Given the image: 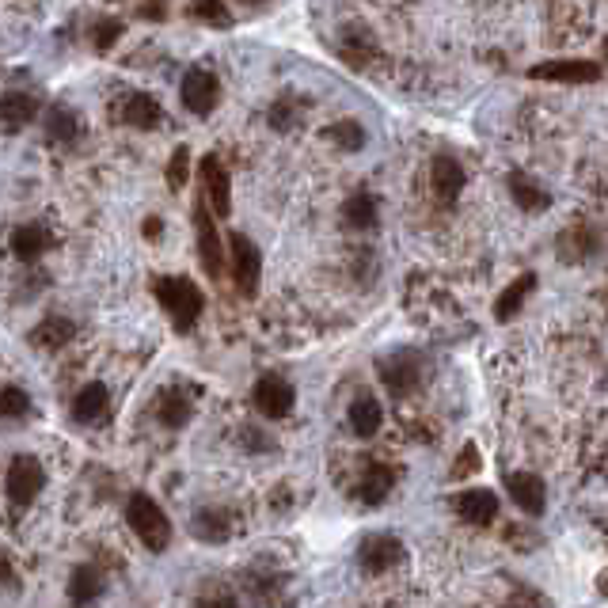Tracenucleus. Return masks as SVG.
<instances>
[{
  "mask_svg": "<svg viewBox=\"0 0 608 608\" xmlns=\"http://www.w3.org/2000/svg\"><path fill=\"white\" fill-rule=\"evenodd\" d=\"M152 289H156V301H160V308L168 312L171 327H175L179 335L194 331V323H198L202 308H206L202 289L190 282V278H183V274H175V278H160Z\"/></svg>",
  "mask_w": 608,
  "mask_h": 608,
  "instance_id": "obj_1",
  "label": "nucleus"
},
{
  "mask_svg": "<svg viewBox=\"0 0 608 608\" xmlns=\"http://www.w3.org/2000/svg\"><path fill=\"white\" fill-rule=\"evenodd\" d=\"M126 521H130L133 536L152 551V555H160V551H168L171 544V521L164 517V510L156 506V498H149L145 491L130 494V502H126Z\"/></svg>",
  "mask_w": 608,
  "mask_h": 608,
  "instance_id": "obj_2",
  "label": "nucleus"
},
{
  "mask_svg": "<svg viewBox=\"0 0 608 608\" xmlns=\"http://www.w3.org/2000/svg\"><path fill=\"white\" fill-rule=\"evenodd\" d=\"M194 236H198V259L209 278H221L225 274V247H221V232L213 225V213H209L206 198L198 194L194 202Z\"/></svg>",
  "mask_w": 608,
  "mask_h": 608,
  "instance_id": "obj_3",
  "label": "nucleus"
},
{
  "mask_svg": "<svg viewBox=\"0 0 608 608\" xmlns=\"http://www.w3.org/2000/svg\"><path fill=\"white\" fill-rule=\"evenodd\" d=\"M228 251H232V285H236L244 297H255V293H259V278H263V255H259V247L251 244L244 232H232V236H228Z\"/></svg>",
  "mask_w": 608,
  "mask_h": 608,
  "instance_id": "obj_4",
  "label": "nucleus"
},
{
  "mask_svg": "<svg viewBox=\"0 0 608 608\" xmlns=\"http://www.w3.org/2000/svg\"><path fill=\"white\" fill-rule=\"evenodd\" d=\"M46 487V472L35 456H16L8 464V475H4V491H8V502L12 506H31L38 498V491Z\"/></svg>",
  "mask_w": 608,
  "mask_h": 608,
  "instance_id": "obj_5",
  "label": "nucleus"
},
{
  "mask_svg": "<svg viewBox=\"0 0 608 608\" xmlns=\"http://www.w3.org/2000/svg\"><path fill=\"white\" fill-rule=\"evenodd\" d=\"M377 373L392 396H411L422 384V358L415 350H396V354L377 361Z\"/></svg>",
  "mask_w": 608,
  "mask_h": 608,
  "instance_id": "obj_6",
  "label": "nucleus"
},
{
  "mask_svg": "<svg viewBox=\"0 0 608 608\" xmlns=\"http://www.w3.org/2000/svg\"><path fill=\"white\" fill-rule=\"evenodd\" d=\"M529 80H540V84H593V80H601V65L586 61V57H559V61L532 65Z\"/></svg>",
  "mask_w": 608,
  "mask_h": 608,
  "instance_id": "obj_7",
  "label": "nucleus"
},
{
  "mask_svg": "<svg viewBox=\"0 0 608 608\" xmlns=\"http://www.w3.org/2000/svg\"><path fill=\"white\" fill-rule=\"evenodd\" d=\"M198 175H202V190L198 194L206 198L209 213L213 217H228L232 213V175L225 171V164L217 156H206Z\"/></svg>",
  "mask_w": 608,
  "mask_h": 608,
  "instance_id": "obj_8",
  "label": "nucleus"
},
{
  "mask_svg": "<svg viewBox=\"0 0 608 608\" xmlns=\"http://www.w3.org/2000/svg\"><path fill=\"white\" fill-rule=\"evenodd\" d=\"M179 99L190 114H209L217 103H221V80L209 69H190L179 84Z\"/></svg>",
  "mask_w": 608,
  "mask_h": 608,
  "instance_id": "obj_9",
  "label": "nucleus"
},
{
  "mask_svg": "<svg viewBox=\"0 0 608 608\" xmlns=\"http://www.w3.org/2000/svg\"><path fill=\"white\" fill-rule=\"evenodd\" d=\"M403 559V544H399L396 536H388V532H373V536H365L358 548V567L365 574H384V570H392Z\"/></svg>",
  "mask_w": 608,
  "mask_h": 608,
  "instance_id": "obj_10",
  "label": "nucleus"
},
{
  "mask_svg": "<svg viewBox=\"0 0 608 608\" xmlns=\"http://www.w3.org/2000/svg\"><path fill=\"white\" fill-rule=\"evenodd\" d=\"M293 403H297V392H293V384L278 373H266L259 377L255 384V407H259V415L266 418H285L293 411Z\"/></svg>",
  "mask_w": 608,
  "mask_h": 608,
  "instance_id": "obj_11",
  "label": "nucleus"
},
{
  "mask_svg": "<svg viewBox=\"0 0 608 608\" xmlns=\"http://www.w3.org/2000/svg\"><path fill=\"white\" fill-rule=\"evenodd\" d=\"M506 491H510L513 506L521 513H529V517H540L544 506H548V487H544V479L532 472H513L506 475Z\"/></svg>",
  "mask_w": 608,
  "mask_h": 608,
  "instance_id": "obj_12",
  "label": "nucleus"
},
{
  "mask_svg": "<svg viewBox=\"0 0 608 608\" xmlns=\"http://www.w3.org/2000/svg\"><path fill=\"white\" fill-rule=\"evenodd\" d=\"M430 190H434V198L441 206H453L456 198H460V190H464V168H460V160L456 156H434V164H430Z\"/></svg>",
  "mask_w": 608,
  "mask_h": 608,
  "instance_id": "obj_13",
  "label": "nucleus"
},
{
  "mask_svg": "<svg viewBox=\"0 0 608 608\" xmlns=\"http://www.w3.org/2000/svg\"><path fill=\"white\" fill-rule=\"evenodd\" d=\"M449 506H453L456 517L468 521V525H491L494 517H498V498H494V491H483V487L453 494Z\"/></svg>",
  "mask_w": 608,
  "mask_h": 608,
  "instance_id": "obj_14",
  "label": "nucleus"
},
{
  "mask_svg": "<svg viewBox=\"0 0 608 608\" xmlns=\"http://www.w3.org/2000/svg\"><path fill=\"white\" fill-rule=\"evenodd\" d=\"M597 247H601V236L586 225H570L559 232V240H555V251H559V259L567 266H578L586 263L589 255H597Z\"/></svg>",
  "mask_w": 608,
  "mask_h": 608,
  "instance_id": "obj_15",
  "label": "nucleus"
},
{
  "mask_svg": "<svg viewBox=\"0 0 608 608\" xmlns=\"http://www.w3.org/2000/svg\"><path fill=\"white\" fill-rule=\"evenodd\" d=\"M107 415H111V392H107V384H84L73 399V418L84 422V426H99V422H107Z\"/></svg>",
  "mask_w": 608,
  "mask_h": 608,
  "instance_id": "obj_16",
  "label": "nucleus"
},
{
  "mask_svg": "<svg viewBox=\"0 0 608 608\" xmlns=\"http://www.w3.org/2000/svg\"><path fill=\"white\" fill-rule=\"evenodd\" d=\"M160 118H164L160 103L145 92H130L126 99H122V107H118V122H126V126H133V130H156V126H160Z\"/></svg>",
  "mask_w": 608,
  "mask_h": 608,
  "instance_id": "obj_17",
  "label": "nucleus"
},
{
  "mask_svg": "<svg viewBox=\"0 0 608 608\" xmlns=\"http://www.w3.org/2000/svg\"><path fill=\"white\" fill-rule=\"evenodd\" d=\"M80 137H84V126H80L73 107L54 103L50 114H46V141H50V145H61V149H73Z\"/></svg>",
  "mask_w": 608,
  "mask_h": 608,
  "instance_id": "obj_18",
  "label": "nucleus"
},
{
  "mask_svg": "<svg viewBox=\"0 0 608 608\" xmlns=\"http://www.w3.org/2000/svg\"><path fill=\"white\" fill-rule=\"evenodd\" d=\"M190 532L206 544H225L228 536L236 532V517L228 510H198L194 521H190Z\"/></svg>",
  "mask_w": 608,
  "mask_h": 608,
  "instance_id": "obj_19",
  "label": "nucleus"
},
{
  "mask_svg": "<svg viewBox=\"0 0 608 608\" xmlns=\"http://www.w3.org/2000/svg\"><path fill=\"white\" fill-rule=\"evenodd\" d=\"M38 99L27 92H4L0 95V126L4 130H23L27 122H35Z\"/></svg>",
  "mask_w": 608,
  "mask_h": 608,
  "instance_id": "obj_20",
  "label": "nucleus"
},
{
  "mask_svg": "<svg viewBox=\"0 0 608 608\" xmlns=\"http://www.w3.org/2000/svg\"><path fill=\"white\" fill-rule=\"evenodd\" d=\"M50 244H54V240H50V232H46L42 225H19L16 232H12V255L27 266L38 263Z\"/></svg>",
  "mask_w": 608,
  "mask_h": 608,
  "instance_id": "obj_21",
  "label": "nucleus"
},
{
  "mask_svg": "<svg viewBox=\"0 0 608 608\" xmlns=\"http://www.w3.org/2000/svg\"><path fill=\"white\" fill-rule=\"evenodd\" d=\"M510 194L525 213H544L551 206L548 190L540 187L532 175H525V171H510Z\"/></svg>",
  "mask_w": 608,
  "mask_h": 608,
  "instance_id": "obj_22",
  "label": "nucleus"
},
{
  "mask_svg": "<svg viewBox=\"0 0 608 608\" xmlns=\"http://www.w3.org/2000/svg\"><path fill=\"white\" fill-rule=\"evenodd\" d=\"M396 487V472L388 464H369L365 475H361V487H358V498L365 506H380L388 494Z\"/></svg>",
  "mask_w": 608,
  "mask_h": 608,
  "instance_id": "obj_23",
  "label": "nucleus"
},
{
  "mask_svg": "<svg viewBox=\"0 0 608 608\" xmlns=\"http://www.w3.org/2000/svg\"><path fill=\"white\" fill-rule=\"evenodd\" d=\"M532 289H536V274H532V270H529V274H521L517 282L506 285V293H502V297L494 301V320H498V323L513 320V316L521 312V304L529 301Z\"/></svg>",
  "mask_w": 608,
  "mask_h": 608,
  "instance_id": "obj_24",
  "label": "nucleus"
},
{
  "mask_svg": "<svg viewBox=\"0 0 608 608\" xmlns=\"http://www.w3.org/2000/svg\"><path fill=\"white\" fill-rule=\"evenodd\" d=\"M342 225L354 228V232H369L377 228V198L373 194H350L346 206H342Z\"/></svg>",
  "mask_w": 608,
  "mask_h": 608,
  "instance_id": "obj_25",
  "label": "nucleus"
},
{
  "mask_svg": "<svg viewBox=\"0 0 608 608\" xmlns=\"http://www.w3.org/2000/svg\"><path fill=\"white\" fill-rule=\"evenodd\" d=\"M76 335V323L65 320V316H50V320H42L31 331V342H35L38 350H61V346H69Z\"/></svg>",
  "mask_w": 608,
  "mask_h": 608,
  "instance_id": "obj_26",
  "label": "nucleus"
},
{
  "mask_svg": "<svg viewBox=\"0 0 608 608\" xmlns=\"http://www.w3.org/2000/svg\"><path fill=\"white\" fill-rule=\"evenodd\" d=\"M190 415H194V407H190V399L179 392V388H168L164 396H160V403H156V418L168 426V430H183L190 422Z\"/></svg>",
  "mask_w": 608,
  "mask_h": 608,
  "instance_id": "obj_27",
  "label": "nucleus"
},
{
  "mask_svg": "<svg viewBox=\"0 0 608 608\" xmlns=\"http://www.w3.org/2000/svg\"><path fill=\"white\" fill-rule=\"evenodd\" d=\"M380 422H384V411L373 396H358L350 403V430L358 437H373L380 430Z\"/></svg>",
  "mask_w": 608,
  "mask_h": 608,
  "instance_id": "obj_28",
  "label": "nucleus"
},
{
  "mask_svg": "<svg viewBox=\"0 0 608 608\" xmlns=\"http://www.w3.org/2000/svg\"><path fill=\"white\" fill-rule=\"evenodd\" d=\"M103 589H107V578H103L95 567H76L73 578H69V597H73V605H92Z\"/></svg>",
  "mask_w": 608,
  "mask_h": 608,
  "instance_id": "obj_29",
  "label": "nucleus"
},
{
  "mask_svg": "<svg viewBox=\"0 0 608 608\" xmlns=\"http://www.w3.org/2000/svg\"><path fill=\"white\" fill-rule=\"evenodd\" d=\"M187 19L206 23V27H213V31H228V27H232V12L225 8V0H190Z\"/></svg>",
  "mask_w": 608,
  "mask_h": 608,
  "instance_id": "obj_30",
  "label": "nucleus"
},
{
  "mask_svg": "<svg viewBox=\"0 0 608 608\" xmlns=\"http://www.w3.org/2000/svg\"><path fill=\"white\" fill-rule=\"evenodd\" d=\"M323 137H327V141H335V145L346 149V152H358L361 145H365V130H361L354 118H342V122H335V126H327Z\"/></svg>",
  "mask_w": 608,
  "mask_h": 608,
  "instance_id": "obj_31",
  "label": "nucleus"
},
{
  "mask_svg": "<svg viewBox=\"0 0 608 608\" xmlns=\"http://www.w3.org/2000/svg\"><path fill=\"white\" fill-rule=\"evenodd\" d=\"M31 411V396L23 388H0V418H23Z\"/></svg>",
  "mask_w": 608,
  "mask_h": 608,
  "instance_id": "obj_32",
  "label": "nucleus"
},
{
  "mask_svg": "<svg viewBox=\"0 0 608 608\" xmlns=\"http://www.w3.org/2000/svg\"><path fill=\"white\" fill-rule=\"evenodd\" d=\"M118 38H122V23H118V19H95L92 42H95V50H99V54H111Z\"/></svg>",
  "mask_w": 608,
  "mask_h": 608,
  "instance_id": "obj_33",
  "label": "nucleus"
},
{
  "mask_svg": "<svg viewBox=\"0 0 608 608\" xmlns=\"http://www.w3.org/2000/svg\"><path fill=\"white\" fill-rule=\"evenodd\" d=\"M187 175H190V152H187V145H179L175 156L168 160V187L171 190L187 187Z\"/></svg>",
  "mask_w": 608,
  "mask_h": 608,
  "instance_id": "obj_34",
  "label": "nucleus"
},
{
  "mask_svg": "<svg viewBox=\"0 0 608 608\" xmlns=\"http://www.w3.org/2000/svg\"><path fill=\"white\" fill-rule=\"evenodd\" d=\"M266 122H270V126H274L278 133H285V130H293V126H297V111H293V107H289V103L282 99V103H274V107H270Z\"/></svg>",
  "mask_w": 608,
  "mask_h": 608,
  "instance_id": "obj_35",
  "label": "nucleus"
},
{
  "mask_svg": "<svg viewBox=\"0 0 608 608\" xmlns=\"http://www.w3.org/2000/svg\"><path fill=\"white\" fill-rule=\"evenodd\" d=\"M479 472V449L475 445H464V453L456 456V464H453V479H468V475Z\"/></svg>",
  "mask_w": 608,
  "mask_h": 608,
  "instance_id": "obj_36",
  "label": "nucleus"
},
{
  "mask_svg": "<svg viewBox=\"0 0 608 608\" xmlns=\"http://www.w3.org/2000/svg\"><path fill=\"white\" fill-rule=\"evenodd\" d=\"M0 586H16V570H12V563H8V555L0 551Z\"/></svg>",
  "mask_w": 608,
  "mask_h": 608,
  "instance_id": "obj_37",
  "label": "nucleus"
},
{
  "mask_svg": "<svg viewBox=\"0 0 608 608\" xmlns=\"http://www.w3.org/2000/svg\"><path fill=\"white\" fill-rule=\"evenodd\" d=\"M244 437H247V441H251V445H247V449H270V445H274V441H270V437L255 434V430H251V426H247V430H244Z\"/></svg>",
  "mask_w": 608,
  "mask_h": 608,
  "instance_id": "obj_38",
  "label": "nucleus"
},
{
  "mask_svg": "<svg viewBox=\"0 0 608 608\" xmlns=\"http://www.w3.org/2000/svg\"><path fill=\"white\" fill-rule=\"evenodd\" d=\"M141 16H164V4H149V8H141Z\"/></svg>",
  "mask_w": 608,
  "mask_h": 608,
  "instance_id": "obj_39",
  "label": "nucleus"
},
{
  "mask_svg": "<svg viewBox=\"0 0 608 608\" xmlns=\"http://www.w3.org/2000/svg\"><path fill=\"white\" fill-rule=\"evenodd\" d=\"M145 228H149V236H152V240L160 236V221H156V217H152V221H149V225H145Z\"/></svg>",
  "mask_w": 608,
  "mask_h": 608,
  "instance_id": "obj_40",
  "label": "nucleus"
},
{
  "mask_svg": "<svg viewBox=\"0 0 608 608\" xmlns=\"http://www.w3.org/2000/svg\"><path fill=\"white\" fill-rule=\"evenodd\" d=\"M236 4H244V8H263L266 0H236Z\"/></svg>",
  "mask_w": 608,
  "mask_h": 608,
  "instance_id": "obj_41",
  "label": "nucleus"
},
{
  "mask_svg": "<svg viewBox=\"0 0 608 608\" xmlns=\"http://www.w3.org/2000/svg\"><path fill=\"white\" fill-rule=\"evenodd\" d=\"M506 608H525V605H506Z\"/></svg>",
  "mask_w": 608,
  "mask_h": 608,
  "instance_id": "obj_42",
  "label": "nucleus"
},
{
  "mask_svg": "<svg viewBox=\"0 0 608 608\" xmlns=\"http://www.w3.org/2000/svg\"><path fill=\"white\" fill-rule=\"evenodd\" d=\"M605 54H608V38H605Z\"/></svg>",
  "mask_w": 608,
  "mask_h": 608,
  "instance_id": "obj_43",
  "label": "nucleus"
}]
</instances>
